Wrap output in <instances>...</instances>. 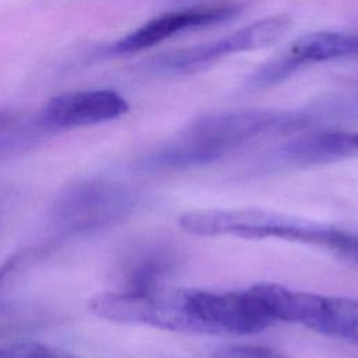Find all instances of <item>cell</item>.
Masks as SVG:
<instances>
[{"mask_svg": "<svg viewBox=\"0 0 358 358\" xmlns=\"http://www.w3.org/2000/svg\"><path fill=\"white\" fill-rule=\"evenodd\" d=\"M308 124L309 116L301 112L252 108L207 113L161 150L152 164L166 168L210 164L255 138L298 131Z\"/></svg>", "mask_w": 358, "mask_h": 358, "instance_id": "1", "label": "cell"}, {"mask_svg": "<svg viewBox=\"0 0 358 358\" xmlns=\"http://www.w3.org/2000/svg\"><path fill=\"white\" fill-rule=\"evenodd\" d=\"M183 231L197 236L232 235L243 239L277 238L330 248L338 229L322 222L270 210H192L179 217Z\"/></svg>", "mask_w": 358, "mask_h": 358, "instance_id": "2", "label": "cell"}, {"mask_svg": "<svg viewBox=\"0 0 358 358\" xmlns=\"http://www.w3.org/2000/svg\"><path fill=\"white\" fill-rule=\"evenodd\" d=\"M189 309L197 334H256L274 322L250 288L242 292L189 289Z\"/></svg>", "mask_w": 358, "mask_h": 358, "instance_id": "3", "label": "cell"}, {"mask_svg": "<svg viewBox=\"0 0 358 358\" xmlns=\"http://www.w3.org/2000/svg\"><path fill=\"white\" fill-rule=\"evenodd\" d=\"M355 56H358V32L315 31L288 43L275 57L259 67L250 81L253 87H268L285 80L301 67Z\"/></svg>", "mask_w": 358, "mask_h": 358, "instance_id": "4", "label": "cell"}, {"mask_svg": "<svg viewBox=\"0 0 358 358\" xmlns=\"http://www.w3.org/2000/svg\"><path fill=\"white\" fill-rule=\"evenodd\" d=\"M291 28L292 18L289 15H270L245 25L217 41L175 52L165 57V64L182 73L196 71L225 56L274 45L281 41Z\"/></svg>", "mask_w": 358, "mask_h": 358, "instance_id": "5", "label": "cell"}, {"mask_svg": "<svg viewBox=\"0 0 358 358\" xmlns=\"http://www.w3.org/2000/svg\"><path fill=\"white\" fill-rule=\"evenodd\" d=\"M129 110L127 101L112 90H85L53 96L41 112V123L66 130L115 120Z\"/></svg>", "mask_w": 358, "mask_h": 358, "instance_id": "6", "label": "cell"}, {"mask_svg": "<svg viewBox=\"0 0 358 358\" xmlns=\"http://www.w3.org/2000/svg\"><path fill=\"white\" fill-rule=\"evenodd\" d=\"M239 14L234 4L193 6L158 15L112 45L113 53H136L164 42L180 31L220 24Z\"/></svg>", "mask_w": 358, "mask_h": 358, "instance_id": "7", "label": "cell"}, {"mask_svg": "<svg viewBox=\"0 0 358 358\" xmlns=\"http://www.w3.org/2000/svg\"><path fill=\"white\" fill-rule=\"evenodd\" d=\"M358 157V133L322 129L296 136L280 150V158L291 165H317Z\"/></svg>", "mask_w": 358, "mask_h": 358, "instance_id": "8", "label": "cell"}, {"mask_svg": "<svg viewBox=\"0 0 358 358\" xmlns=\"http://www.w3.org/2000/svg\"><path fill=\"white\" fill-rule=\"evenodd\" d=\"M176 264V253L168 245H151L141 250L124 274V285L119 291L145 292L162 287Z\"/></svg>", "mask_w": 358, "mask_h": 358, "instance_id": "9", "label": "cell"}, {"mask_svg": "<svg viewBox=\"0 0 358 358\" xmlns=\"http://www.w3.org/2000/svg\"><path fill=\"white\" fill-rule=\"evenodd\" d=\"M308 329L358 345V299L320 295Z\"/></svg>", "mask_w": 358, "mask_h": 358, "instance_id": "10", "label": "cell"}, {"mask_svg": "<svg viewBox=\"0 0 358 358\" xmlns=\"http://www.w3.org/2000/svg\"><path fill=\"white\" fill-rule=\"evenodd\" d=\"M0 358H77L38 341H15L0 345Z\"/></svg>", "mask_w": 358, "mask_h": 358, "instance_id": "11", "label": "cell"}, {"mask_svg": "<svg viewBox=\"0 0 358 358\" xmlns=\"http://www.w3.org/2000/svg\"><path fill=\"white\" fill-rule=\"evenodd\" d=\"M215 358H288L284 354L262 345H229L218 350Z\"/></svg>", "mask_w": 358, "mask_h": 358, "instance_id": "12", "label": "cell"}, {"mask_svg": "<svg viewBox=\"0 0 358 358\" xmlns=\"http://www.w3.org/2000/svg\"><path fill=\"white\" fill-rule=\"evenodd\" d=\"M329 249L333 250L341 260L358 267V234L338 229V234Z\"/></svg>", "mask_w": 358, "mask_h": 358, "instance_id": "13", "label": "cell"}, {"mask_svg": "<svg viewBox=\"0 0 358 358\" xmlns=\"http://www.w3.org/2000/svg\"><path fill=\"white\" fill-rule=\"evenodd\" d=\"M25 256V252H18V253H14L13 256H10L6 262H3V264L0 266V284L6 280V277L8 274H11V271L21 263V260L24 259Z\"/></svg>", "mask_w": 358, "mask_h": 358, "instance_id": "14", "label": "cell"}, {"mask_svg": "<svg viewBox=\"0 0 358 358\" xmlns=\"http://www.w3.org/2000/svg\"><path fill=\"white\" fill-rule=\"evenodd\" d=\"M11 120H13V116L8 112L0 110V133H3L10 126Z\"/></svg>", "mask_w": 358, "mask_h": 358, "instance_id": "15", "label": "cell"}]
</instances>
